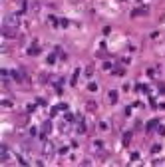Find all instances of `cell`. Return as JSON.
<instances>
[{
  "instance_id": "cell-2",
  "label": "cell",
  "mask_w": 165,
  "mask_h": 167,
  "mask_svg": "<svg viewBox=\"0 0 165 167\" xmlns=\"http://www.w3.org/2000/svg\"><path fill=\"white\" fill-rule=\"evenodd\" d=\"M0 151H2V161H6V159H8V147H6V145H2V147H0Z\"/></svg>"
},
{
  "instance_id": "cell-4",
  "label": "cell",
  "mask_w": 165,
  "mask_h": 167,
  "mask_svg": "<svg viewBox=\"0 0 165 167\" xmlns=\"http://www.w3.org/2000/svg\"><path fill=\"white\" fill-rule=\"evenodd\" d=\"M110 100H112V102H116V100H118V94H116V92H112V94H110Z\"/></svg>"
},
{
  "instance_id": "cell-3",
  "label": "cell",
  "mask_w": 165,
  "mask_h": 167,
  "mask_svg": "<svg viewBox=\"0 0 165 167\" xmlns=\"http://www.w3.org/2000/svg\"><path fill=\"white\" fill-rule=\"evenodd\" d=\"M52 153H54V145L52 143H46V153L44 155H52Z\"/></svg>"
},
{
  "instance_id": "cell-1",
  "label": "cell",
  "mask_w": 165,
  "mask_h": 167,
  "mask_svg": "<svg viewBox=\"0 0 165 167\" xmlns=\"http://www.w3.org/2000/svg\"><path fill=\"white\" fill-rule=\"evenodd\" d=\"M16 34H18V26L2 22V36H6V38H14Z\"/></svg>"
},
{
  "instance_id": "cell-5",
  "label": "cell",
  "mask_w": 165,
  "mask_h": 167,
  "mask_svg": "<svg viewBox=\"0 0 165 167\" xmlns=\"http://www.w3.org/2000/svg\"><path fill=\"white\" fill-rule=\"evenodd\" d=\"M22 2H24V0H22Z\"/></svg>"
}]
</instances>
